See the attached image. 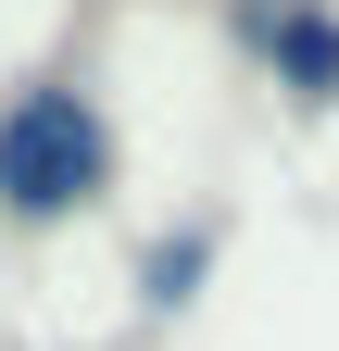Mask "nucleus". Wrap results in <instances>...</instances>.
<instances>
[{
	"label": "nucleus",
	"instance_id": "nucleus-2",
	"mask_svg": "<svg viewBox=\"0 0 339 351\" xmlns=\"http://www.w3.org/2000/svg\"><path fill=\"white\" fill-rule=\"evenodd\" d=\"M277 51H289V75H302V101H327V88H339V25H327V13H289Z\"/></svg>",
	"mask_w": 339,
	"mask_h": 351
},
{
	"label": "nucleus",
	"instance_id": "nucleus-1",
	"mask_svg": "<svg viewBox=\"0 0 339 351\" xmlns=\"http://www.w3.org/2000/svg\"><path fill=\"white\" fill-rule=\"evenodd\" d=\"M101 176H113V138H101V113L75 88H25L0 113V201L13 213H75Z\"/></svg>",
	"mask_w": 339,
	"mask_h": 351
}]
</instances>
